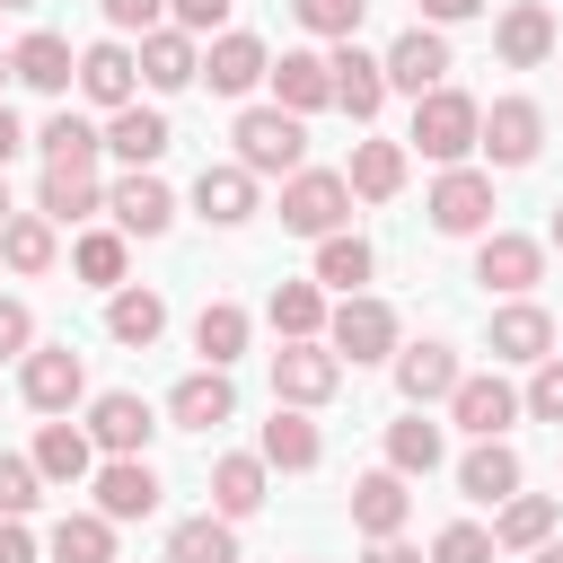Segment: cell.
Instances as JSON below:
<instances>
[{"label":"cell","mask_w":563,"mask_h":563,"mask_svg":"<svg viewBox=\"0 0 563 563\" xmlns=\"http://www.w3.org/2000/svg\"><path fill=\"white\" fill-rule=\"evenodd\" d=\"M422 158H440V167H466V150L484 141V106L466 97V88H431V97H413V132H405Z\"/></svg>","instance_id":"1"},{"label":"cell","mask_w":563,"mask_h":563,"mask_svg":"<svg viewBox=\"0 0 563 563\" xmlns=\"http://www.w3.org/2000/svg\"><path fill=\"white\" fill-rule=\"evenodd\" d=\"M229 141H238V167H255V176H299L308 167V114H290V106H246L229 123Z\"/></svg>","instance_id":"2"},{"label":"cell","mask_w":563,"mask_h":563,"mask_svg":"<svg viewBox=\"0 0 563 563\" xmlns=\"http://www.w3.org/2000/svg\"><path fill=\"white\" fill-rule=\"evenodd\" d=\"M343 220H352V176H334V167L282 176V229L290 238H334Z\"/></svg>","instance_id":"3"},{"label":"cell","mask_w":563,"mask_h":563,"mask_svg":"<svg viewBox=\"0 0 563 563\" xmlns=\"http://www.w3.org/2000/svg\"><path fill=\"white\" fill-rule=\"evenodd\" d=\"M325 343H334L352 369H361V361H396V352H405V334H396V308H387V299H369V290H352V299L325 317Z\"/></svg>","instance_id":"4"},{"label":"cell","mask_w":563,"mask_h":563,"mask_svg":"<svg viewBox=\"0 0 563 563\" xmlns=\"http://www.w3.org/2000/svg\"><path fill=\"white\" fill-rule=\"evenodd\" d=\"M431 229L440 238H484L493 229V176L484 167H440V185H431Z\"/></svg>","instance_id":"5"},{"label":"cell","mask_w":563,"mask_h":563,"mask_svg":"<svg viewBox=\"0 0 563 563\" xmlns=\"http://www.w3.org/2000/svg\"><path fill=\"white\" fill-rule=\"evenodd\" d=\"M475 282L501 290V299H528V290L545 282V246L519 238V229H484V238H475Z\"/></svg>","instance_id":"6"},{"label":"cell","mask_w":563,"mask_h":563,"mask_svg":"<svg viewBox=\"0 0 563 563\" xmlns=\"http://www.w3.org/2000/svg\"><path fill=\"white\" fill-rule=\"evenodd\" d=\"M334 387H343V352H334L325 334L273 352V405H325Z\"/></svg>","instance_id":"7"},{"label":"cell","mask_w":563,"mask_h":563,"mask_svg":"<svg viewBox=\"0 0 563 563\" xmlns=\"http://www.w3.org/2000/svg\"><path fill=\"white\" fill-rule=\"evenodd\" d=\"M493 167H528L537 150H545V106L537 97H493L484 106V141H475Z\"/></svg>","instance_id":"8"},{"label":"cell","mask_w":563,"mask_h":563,"mask_svg":"<svg viewBox=\"0 0 563 563\" xmlns=\"http://www.w3.org/2000/svg\"><path fill=\"white\" fill-rule=\"evenodd\" d=\"M106 220H114L123 238H167V229H176V194H167L150 167H123V176L106 185Z\"/></svg>","instance_id":"9"},{"label":"cell","mask_w":563,"mask_h":563,"mask_svg":"<svg viewBox=\"0 0 563 563\" xmlns=\"http://www.w3.org/2000/svg\"><path fill=\"white\" fill-rule=\"evenodd\" d=\"M18 396H26L35 413H70V405L88 396V361H79L70 343H53V352H26V361H18Z\"/></svg>","instance_id":"10"},{"label":"cell","mask_w":563,"mask_h":563,"mask_svg":"<svg viewBox=\"0 0 563 563\" xmlns=\"http://www.w3.org/2000/svg\"><path fill=\"white\" fill-rule=\"evenodd\" d=\"M519 413H528V396H519L510 378H493V369H484V378H457V396H449V422L475 431V440H501Z\"/></svg>","instance_id":"11"},{"label":"cell","mask_w":563,"mask_h":563,"mask_svg":"<svg viewBox=\"0 0 563 563\" xmlns=\"http://www.w3.org/2000/svg\"><path fill=\"white\" fill-rule=\"evenodd\" d=\"M378 62H387V88H405V97H431V88L449 79V35H440V26H405V35H396Z\"/></svg>","instance_id":"12"},{"label":"cell","mask_w":563,"mask_h":563,"mask_svg":"<svg viewBox=\"0 0 563 563\" xmlns=\"http://www.w3.org/2000/svg\"><path fill=\"white\" fill-rule=\"evenodd\" d=\"M150 431H158V413H150L132 387H106V396L88 405V440H97L106 457H141V449H150Z\"/></svg>","instance_id":"13"},{"label":"cell","mask_w":563,"mask_h":563,"mask_svg":"<svg viewBox=\"0 0 563 563\" xmlns=\"http://www.w3.org/2000/svg\"><path fill=\"white\" fill-rule=\"evenodd\" d=\"M132 88H141V53H132L123 35H106V44L79 53V97H88V106L114 114V106H132Z\"/></svg>","instance_id":"14"},{"label":"cell","mask_w":563,"mask_h":563,"mask_svg":"<svg viewBox=\"0 0 563 563\" xmlns=\"http://www.w3.org/2000/svg\"><path fill=\"white\" fill-rule=\"evenodd\" d=\"M88 484H97V510H106V519H150V510H158V493H167L150 457H106Z\"/></svg>","instance_id":"15"},{"label":"cell","mask_w":563,"mask_h":563,"mask_svg":"<svg viewBox=\"0 0 563 563\" xmlns=\"http://www.w3.org/2000/svg\"><path fill=\"white\" fill-rule=\"evenodd\" d=\"M141 79H150L158 97L194 88V79H202V35H185V26H150V35H141Z\"/></svg>","instance_id":"16"},{"label":"cell","mask_w":563,"mask_h":563,"mask_svg":"<svg viewBox=\"0 0 563 563\" xmlns=\"http://www.w3.org/2000/svg\"><path fill=\"white\" fill-rule=\"evenodd\" d=\"M325 62H334V106H343L352 123H369V114L387 106V62H378V53H361L352 35H343Z\"/></svg>","instance_id":"17"},{"label":"cell","mask_w":563,"mask_h":563,"mask_svg":"<svg viewBox=\"0 0 563 563\" xmlns=\"http://www.w3.org/2000/svg\"><path fill=\"white\" fill-rule=\"evenodd\" d=\"M484 343H493V361H545L554 352V317L537 308V299H510V308H493V325H484Z\"/></svg>","instance_id":"18"},{"label":"cell","mask_w":563,"mask_h":563,"mask_svg":"<svg viewBox=\"0 0 563 563\" xmlns=\"http://www.w3.org/2000/svg\"><path fill=\"white\" fill-rule=\"evenodd\" d=\"M457 378H466V369H457L449 343H405V352H396V396H405V405H449Z\"/></svg>","instance_id":"19"},{"label":"cell","mask_w":563,"mask_h":563,"mask_svg":"<svg viewBox=\"0 0 563 563\" xmlns=\"http://www.w3.org/2000/svg\"><path fill=\"white\" fill-rule=\"evenodd\" d=\"M9 70H18L26 88H44V97H62V88L79 79V53H70V35H53V26H35V35H18V44H9Z\"/></svg>","instance_id":"20"},{"label":"cell","mask_w":563,"mask_h":563,"mask_svg":"<svg viewBox=\"0 0 563 563\" xmlns=\"http://www.w3.org/2000/svg\"><path fill=\"white\" fill-rule=\"evenodd\" d=\"M202 79H211V97H246L255 79H273V53L255 44V35H211V53H202Z\"/></svg>","instance_id":"21"},{"label":"cell","mask_w":563,"mask_h":563,"mask_svg":"<svg viewBox=\"0 0 563 563\" xmlns=\"http://www.w3.org/2000/svg\"><path fill=\"white\" fill-rule=\"evenodd\" d=\"M167 141H176V132H167V114H158V106H141V97L106 114V150H114L123 167H158V158H167Z\"/></svg>","instance_id":"22"},{"label":"cell","mask_w":563,"mask_h":563,"mask_svg":"<svg viewBox=\"0 0 563 563\" xmlns=\"http://www.w3.org/2000/svg\"><path fill=\"white\" fill-rule=\"evenodd\" d=\"M35 211H44L53 229H79V220H97V211H106V185H97V167H44V185H35Z\"/></svg>","instance_id":"23"},{"label":"cell","mask_w":563,"mask_h":563,"mask_svg":"<svg viewBox=\"0 0 563 563\" xmlns=\"http://www.w3.org/2000/svg\"><path fill=\"white\" fill-rule=\"evenodd\" d=\"M194 211H202L211 229H246V220H255V167H238V158H229V167H202V176H194Z\"/></svg>","instance_id":"24"},{"label":"cell","mask_w":563,"mask_h":563,"mask_svg":"<svg viewBox=\"0 0 563 563\" xmlns=\"http://www.w3.org/2000/svg\"><path fill=\"white\" fill-rule=\"evenodd\" d=\"M229 413H238L229 369H194V378L167 387V422H176V431H211V422H229Z\"/></svg>","instance_id":"25"},{"label":"cell","mask_w":563,"mask_h":563,"mask_svg":"<svg viewBox=\"0 0 563 563\" xmlns=\"http://www.w3.org/2000/svg\"><path fill=\"white\" fill-rule=\"evenodd\" d=\"M413 475H396V466H378V475H361L352 484V528L361 537H396L405 519H413V493H405Z\"/></svg>","instance_id":"26"},{"label":"cell","mask_w":563,"mask_h":563,"mask_svg":"<svg viewBox=\"0 0 563 563\" xmlns=\"http://www.w3.org/2000/svg\"><path fill=\"white\" fill-rule=\"evenodd\" d=\"M493 44H501L510 70H537V62L554 53V9H545V0H510L501 26H493Z\"/></svg>","instance_id":"27"},{"label":"cell","mask_w":563,"mask_h":563,"mask_svg":"<svg viewBox=\"0 0 563 563\" xmlns=\"http://www.w3.org/2000/svg\"><path fill=\"white\" fill-rule=\"evenodd\" d=\"M264 466H282V475H308L317 457H325V440H317V422H308V405H273V422H264Z\"/></svg>","instance_id":"28"},{"label":"cell","mask_w":563,"mask_h":563,"mask_svg":"<svg viewBox=\"0 0 563 563\" xmlns=\"http://www.w3.org/2000/svg\"><path fill=\"white\" fill-rule=\"evenodd\" d=\"M26 457L44 466V484H88V475H97V440H88V422H44Z\"/></svg>","instance_id":"29"},{"label":"cell","mask_w":563,"mask_h":563,"mask_svg":"<svg viewBox=\"0 0 563 563\" xmlns=\"http://www.w3.org/2000/svg\"><path fill=\"white\" fill-rule=\"evenodd\" d=\"M457 493H466V501H493V510H501V501L519 493V449H510V440H475V449L457 457Z\"/></svg>","instance_id":"30"},{"label":"cell","mask_w":563,"mask_h":563,"mask_svg":"<svg viewBox=\"0 0 563 563\" xmlns=\"http://www.w3.org/2000/svg\"><path fill=\"white\" fill-rule=\"evenodd\" d=\"M264 475H273L264 449H229V457L211 466V510H220V519H255V510H264Z\"/></svg>","instance_id":"31"},{"label":"cell","mask_w":563,"mask_h":563,"mask_svg":"<svg viewBox=\"0 0 563 563\" xmlns=\"http://www.w3.org/2000/svg\"><path fill=\"white\" fill-rule=\"evenodd\" d=\"M273 106H290V114L334 106V62H325V53H282V62H273Z\"/></svg>","instance_id":"32"},{"label":"cell","mask_w":563,"mask_h":563,"mask_svg":"<svg viewBox=\"0 0 563 563\" xmlns=\"http://www.w3.org/2000/svg\"><path fill=\"white\" fill-rule=\"evenodd\" d=\"M264 317H273L282 343H317L334 308H325V282H273V308H264Z\"/></svg>","instance_id":"33"},{"label":"cell","mask_w":563,"mask_h":563,"mask_svg":"<svg viewBox=\"0 0 563 563\" xmlns=\"http://www.w3.org/2000/svg\"><path fill=\"white\" fill-rule=\"evenodd\" d=\"M352 194L361 202H396L405 194V141H352Z\"/></svg>","instance_id":"34"},{"label":"cell","mask_w":563,"mask_h":563,"mask_svg":"<svg viewBox=\"0 0 563 563\" xmlns=\"http://www.w3.org/2000/svg\"><path fill=\"white\" fill-rule=\"evenodd\" d=\"M167 563H238V519H220V510L176 519L167 528Z\"/></svg>","instance_id":"35"},{"label":"cell","mask_w":563,"mask_h":563,"mask_svg":"<svg viewBox=\"0 0 563 563\" xmlns=\"http://www.w3.org/2000/svg\"><path fill=\"white\" fill-rule=\"evenodd\" d=\"M106 334L132 343V352H150V343L167 334V299H158V290H114V299H106Z\"/></svg>","instance_id":"36"},{"label":"cell","mask_w":563,"mask_h":563,"mask_svg":"<svg viewBox=\"0 0 563 563\" xmlns=\"http://www.w3.org/2000/svg\"><path fill=\"white\" fill-rule=\"evenodd\" d=\"M545 537H554V501H545V493H510L501 519H493V545H501V554H537Z\"/></svg>","instance_id":"37"},{"label":"cell","mask_w":563,"mask_h":563,"mask_svg":"<svg viewBox=\"0 0 563 563\" xmlns=\"http://www.w3.org/2000/svg\"><path fill=\"white\" fill-rule=\"evenodd\" d=\"M35 150H44V167H97L106 132H97L88 114H70V106H62V114H53L44 132H35Z\"/></svg>","instance_id":"38"},{"label":"cell","mask_w":563,"mask_h":563,"mask_svg":"<svg viewBox=\"0 0 563 563\" xmlns=\"http://www.w3.org/2000/svg\"><path fill=\"white\" fill-rule=\"evenodd\" d=\"M53 255H62V238H53L44 211H18V220L0 229V264H9V273H53Z\"/></svg>","instance_id":"39"},{"label":"cell","mask_w":563,"mask_h":563,"mask_svg":"<svg viewBox=\"0 0 563 563\" xmlns=\"http://www.w3.org/2000/svg\"><path fill=\"white\" fill-rule=\"evenodd\" d=\"M369 273H378V255H369V238H352V229H334V238H317V282H325V290H343V299H352V290H361Z\"/></svg>","instance_id":"40"},{"label":"cell","mask_w":563,"mask_h":563,"mask_svg":"<svg viewBox=\"0 0 563 563\" xmlns=\"http://www.w3.org/2000/svg\"><path fill=\"white\" fill-rule=\"evenodd\" d=\"M194 352H202V369H229V361L246 352V308H238V299H211V308L194 317Z\"/></svg>","instance_id":"41"},{"label":"cell","mask_w":563,"mask_h":563,"mask_svg":"<svg viewBox=\"0 0 563 563\" xmlns=\"http://www.w3.org/2000/svg\"><path fill=\"white\" fill-rule=\"evenodd\" d=\"M387 466H396V475H431V466H440V422H431L422 405H413L405 422H387Z\"/></svg>","instance_id":"42"},{"label":"cell","mask_w":563,"mask_h":563,"mask_svg":"<svg viewBox=\"0 0 563 563\" xmlns=\"http://www.w3.org/2000/svg\"><path fill=\"white\" fill-rule=\"evenodd\" d=\"M53 563H114V519L106 510H70L53 528Z\"/></svg>","instance_id":"43"},{"label":"cell","mask_w":563,"mask_h":563,"mask_svg":"<svg viewBox=\"0 0 563 563\" xmlns=\"http://www.w3.org/2000/svg\"><path fill=\"white\" fill-rule=\"evenodd\" d=\"M70 273L97 282V290H123V229H88V238L70 246Z\"/></svg>","instance_id":"44"},{"label":"cell","mask_w":563,"mask_h":563,"mask_svg":"<svg viewBox=\"0 0 563 563\" xmlns=\"http://www.w3.org/2000/svg\"><path fill=\"white\" fill-rule=\"evenodd\" d=\"M35 501H44V466H35V457H9V449H0V519H26Z\"/></svg>","instance_id":"45"},{"label":"cell","mask_w":563,"mask_h":563,"mask_svg":"<svg viewBox=\"0 0 563 563\" xmlns=\"http://www.w3.org/2000/svg\"><path fill=\"white\" fill-rule=\"evenodd\" d=\"M361 9H369V0H290V18H299L308 35H325V44L361 35Z\"/></svg>","instance_id":"46"},{"label":"cell","mask_w":563,"mask_h":563,"mask_svg":"<svg viewBox=\"0 0 563 563\" xmlns=\"http://www.w3.org/2000/svg\"><path fill=\"white\" fill-rule=\"evenodd\" d=\"M501 545H493V528H475V519H449L440 537H431V563H493Z\"/></svg>","instance_id":"47"},{"label":"cell","mask_w":563,"mask_h":563,"mask_svg":"<svg viewBox=\"0 0 563 563\" xmlns=\"http://www.w3.org/2000/svg\"><path fill=\"white\" fill-rule=\"evenodd\" d=\"M528 413H537V422H563V352L537 361V378H528Z\"/></svg>","instance_id":"48"},{"label":"cell","mask_w":563,"mask_h":563,"mask_svg":"<svg viewBox=\"0 0 563 563\" xmlns=\"http://www.w3.org/2000/svg\"><path fill=\"white\" fill-rule=\"evenodd\" d=\"M26 352H35V308L0 299V361H26Z\"/></svg>","instance_id":"49"},{"label":"cell","mask_w":563,"mask_h":563,"mask_svg":"<svg viewBox=\"0 0 563 563\" xmlns=\"http://www.w3.org/2000/svg\"><path fill=\"white\" fill-rule=\"evenodd\" d=\"M167 18L185 35H229V0H167Z\"/></svg>","instance_id":"50"},{"label":"cell","mask_w":563,"mask_h":563,"mask_svg":"<svg viewBox=\"0 0 563 563\" xmlns=\"http://www.w3.org/2000/svg\"><path fill=\"white\" fill-rule=\"evenodd\" d=\"M158 18H167V0H106V26L114 35H150Z\"/></svg>","instance_id":"51"},{"label":"cell","mask_w":563,"mask_h":563,"mask_svg":"<svg viewBox=\"0 0 563 563\" xmlns=\"http://www.w3.org/2000/svg\"><path fill=\"white\" fill-rule=\"evenodd\" d=\"M484 0H422V26H466Z\"/></svg>","instance_id":"52"},{"label":"cell","mask_w":563,"mask_h":563,"mask_svg":"<svg viewBox=\"0 0 563 563\" xmlns=\"http://www.w3.org/2000/svg\"><path fill=\"white\" fill-rule=\"evenodd\" d=\"M0 563H35V537H26V519H0Z\"/></svg>","instance_id":"53"},{"label":"cell","mask_w":563,"mask_h":563,"mask_svg":"<svg viewBox=\"0 0 563 563\" xmlns=\"http://www.w3.org/2000/svg\"><path fill=\"white\" fill-rule=\"evenodd\" d=\"M361 563H422V554H413V545H396V537H369V554H361Z\"/></svg>","instance_id":"54"},{"label":"cell","mask_w":563,"mask_h":563,"mask_svg":"<svg viewBox=\"0 0 563 563\" xmlns=\"http://www.w3.org/2000/svg\"><path fill=\"white\" fill-rule=\"evenodd\" d=\"M18 150H26V132H18V114H9V106H0V167H9V158H18Z\"/></svg>","instance_id":"55"},{"label":"cell","mask_w":563,"mask_h":563,"mask_svg":"<svg viewBox=\"0 0 563 563\" xmlns=\"http://www.w3.org/2000/svg\"><path fill=\"white\" fill-rule=\"evenodd\" d=\"M528 563H563V537H545V545H537V554H528Z\"/></svg>","instance_id":"56"},{"label":"cell","mask_w":563,"mask_h":563,"mask_svg":"<svg viewBox=\"0 0 563 563\" xmlns=\"http://www.w3.org/2000/svg\"><path fill=\"white\" fill-rule=\"evenodd\" d=\"M9 220H18V202H9V176H0V229H9Z\"/></svg>","instance_id":"57"},{"label":"cell","mask_w":563,"mask_h":563,"mask_svg":"<svg viewBox=\"0 0 563 563\" xmlns=\"http://www.w3.org/2000/svg\"><path fill=\"white\" fill-rule=\"evenodd\" d=\"M545 246H563V202H554V220H545Z\"/></svg>","instance_id":"58"},{"label":"cell","mask_w":563,"mask_h":563,"mask_svg":"<svg viewBox=\"0 0 563 563\" xmlns=\"http://www.w3.org/2000/svg\"><path fill=\"white\" fill-rule=\"evenodd\" d=\"M0 79H18V70H9V53H0Z\"/></svg>","instance_id":"59"},{"label":"cell","mask_w":563,"mask_h":563,"mask_svg":"<svg viewBox=\"0 0 563 563\" xmlns=\"http://www.w3.org/2000/svg\"><path fill=\"white\" fill-rule=\"evenodd\" d=\"M0 9H35V0H0Z\"/></svg>","instance_id":"60"}]
</instances>
